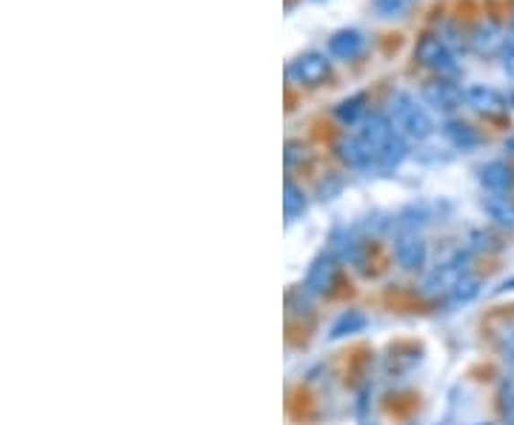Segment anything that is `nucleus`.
I'll return each instance as SVG.
<instances>
[{
	"mask_svg": "<svg viewBox=\"0 0 514 425\" xmlns=\"http://www.w3.org/2000/svg\"><path fill=\"white\" fill-rule=\"evenodd\" d=\"M354 134L361 137V143L371 154V163H375V169H380V171H395L409 157L406 137L397 134L392 120L380 112L366 115Z\"/></svg>",
	"mask_w": 514,
	"mask_h": 425,
	"instance_id": "1",
	"label": "nucleus"
},
{
	"mask_svg": "<svg viewBox=\"0 0 514 425\" xmlns=\"http://www.w3.org/2000/svg\"><path fill=\"white\" fill-rule=\"evenodd\" d=\"M388 120L406 140H429L434 134V120L426 106H420L412 94L397 91L388 103Z\"/></svg>",
	"mask_w": 514,
	"mask_h": 425,
	"instance_id": "2",
	"label": "nucleus"
},
{
	"mask_svg": "<svg viewBox=\"0 0 514 425\" xmlns=\"http://www.w3.org/2000/svg\"><path fill=\"white\" fill-rule=\"evenodd\" d=\"M414 60L420 66H426L431 72H438L440 77H455L460 72V63L451 52V46L440 35H423L414 46Z\"/></svg>",
	"mask_w": 514,
	"mask_h": 425,
	"instance_id": "3",
	"label": "nucleus"
},
{
	"mask_svg": "<svg viewBox=\"0 0 514 425\" xmlns=\"http://www.w3.org/2000/svg\"><path fill=\"white\" fill-rule=\"evenodd\" d=\"M286 77L301 89H318L332 77V60L323 52H303L286 66Z\"/></svg>",
	"mask_w": 514,
	"mask_h": 425,
	"instance_id": "4",
	"label": "nucleus"
},
{
	"mask_svg": "<svg viewBox=\"0 0 514 425\" xmlns=\"http://www.w3.org/2000/svg\"><path fill=\"white\" fill-rule=\"evenodd\" d=\"M466 257L469 255H460L457 257H451L446 263H440L438 269H431L423 280V291L429 297H451V291L457 289V282L469 274V269H466Z\"/></svg>",
	"mask_w": 514,
	"mask_h": 425,
	"instance_id": "5",
	"label": "nucleus"
},
{
	"mask_svg": "<svg viewBox=\"0 0 514 425\" xmlns=\"http://www.w3.org/2000/svg\"><path fill=\"white\" fill-rule=\"evenodd\" d=\"M423 100H426V106H431L434 112H440V115L457 112V108L466 103L463 89L451 83L449 77H434V81H429L423 86Z\"/></svg>",
	"mask_w": 514,
	"mask_h": 425,
	"instance_id": "6",
	"label": "nucleus"
},
{
	"mask_svg": "<svg viewBox=\"0 0 514 425\" xmlns=\"http://www.w3.org/2000/svg\"><path fill=\"white\" fill-rule=\"evenodd\" d=\"M395 257L406 272H420L429 260V246L414 229H403L395 238Z\"/></svg>",
	"mask_w": 514,
	"mask_h": 425,
	"instance_id": "7",
	"label": "nucleus"
},
{
	"mask_svg": "<svg viewBox=\"0 0 514 425\" xmlns=\"http://www.w3.org/2000/svg\"><path fill=\"white\" fill-rule=\"evenodd\" d=\"M335 286H337V260L332 255H318L306 272V282H303L306 294L323 297V294H332Z\"/></svg>",
	"mask_w": 514,
	"mask_h": 425,
	"instance_id": "8",
	"label": "nucleus"
},
{
	"mask_svg": "<svg viewBox=\"0 0 514 425\" xmlns=\"http://www.w3.org/2000/svg\"><path fill=\"white\" fill-rule=\"evenodd\" d=\"M509 38L503 35V29L497 26L494 21H480L472 35H469V46L472 52L480 55V57H494V55H503Z\"/></svg>",
	"mask_w": 514,
	"mask_h": 425,
	"instance_id": "9",
	"label": "nucleus"
},
{
	"mask_svg": "<svg viewBox=\"0 0 514 425\" xmlns=\"http://www.w3.org/2000/svg\"><path fill=\"white\" fill-rule=\"evenodd\" d=\"M463 98H466V106H472L475 112L486 115V117H501L509 108V100L501 91L492 89V86H483V83L463 89Z\"/></svg>",
	"mask_w": 514,
	"mask_h": 425,
	"instance_id": "10",
	"label": "nucleus"
},
{
	"mask_svg": "<svg viewBox=\"0 0 514 425\" xmlns=\"http://www.w3.org/2000/svg\"><path fill=\"white\" fill-rule=\"evenodd\" d=\"M366 52V35L361 29H340L329 38V55L340 60H354Z\"/></svg>",
	"mask_w": 514,
	"mask_h": 425,
	"instance_id": "11",
	"label": "nucleus"
},
{
	"mask_svg": "<svg viewBox=\"0 0 514 425\" xmlns=\"http://www.w3.org/2000/svg\"><path fill=\"white\" fill-rule=\"evenodd\" d=\"M480 183L489 195H511L514 188V166L506 160H494L480 169Z\"/></svg>",
	"mask_w": 514,
	"mask_h": 425,
	"instance_id": "12",
	"label": "nucleus"
},
{
	"mask_svg": "<svg viewBox=\"0 0 514 425\" xmlns=\"http://www.w3.org/2000/svg\"><path fill=\"white\" fill-rule=\"evenodd\" d=\"M335 152H337V157H340V160L346 163L349 169H357V171L375 169V163H371V154L366 152V146L361 143V137H357V134L340 137L337 146H335Z\"/></svg>",
	"mask_w": 514,
	"mask_h": 425,
	"instance_id": "13",
	"label": "nucleus"
},
{
	"mask_svg": "<svg viewBox=\"0 0 514 425\" xmlns=\"http://www.w3.org/2000/svg\"><path fill=\"white\" fill-rule=\"evenodd\" d=\"M483 212H486L497 226L514 231V197L511 195H486L483 197Z\"/></svg>",
	"mask_w": 514,
	"mask_h": 425,
	"instance_id": "14",
	"label": "nucleus"
},
{
	"mask_svg": "<svg viewBox=\"0 0 514 425\" xmlns=\"http://www.w3.org/2000/svg\"><path fill=\"white\" fill-rule=\"evenodd\" d=\"M443 134L451 146H457V149H475L480 143V134L472 123H466V120H446L443 126Z\"/></svg>",
	"mask_w": 514,
	"mask_h": 425,
	"instance_id": "15",
	"label": "nucleus"
},
{
	"mask_svg": "<svg viewBox=\"0 0 514 425\" xmlns=\"http://www.w3.org/2000/svg\"><path fill=\"white\" fill-rule=\"evenodd\" d=\"M366 115H369V112H366V94H363V91H357V94H352V98L340 100V103L335 106V117H337L343 126H361V120H363Z\"/></svg>",
	"mask_w": 514,
	"mask_h": 425,
	"instance_id": "16",
	"label": "nucleus"
},
{
	"mask_svg": "<svg viewBox=\"0 0 514 425\" xmlns=\"http://www.w3.org/2000/svg\"><path fill=\"white\" fill-rule=\"evenodd\" d=\"M283 209H286L289 223H294L298 217H303L306 209H309V200L303 195V188L294 183L292 178H286V186H283Z\"/></svg>",
	"mask_w": 514,
	"mask_h": 425,
	"instance_id": "17",
	"label": "nucleus"
},
{
	"mask_svg": "<svg viewBox=\"0 0 514 425\" xmlns=\"http://www.w3.org/2000/svg\"><path fill=\"white\" fill-rule=\"evenodd\" d=\"M366 323L369 320H366L363 311H346V314H340V317L335 320L329 337L332 340H343V337H349V334H357V332H363Z\"/></svg>",
	"mask_w": 514,
	"mask_h": 425,
	"instance_id": "18",
	"label": "nucleus"
},
{
	"mask_svg": "<svg viewBox=\"0 0 514 425\" xmlns=\"http://www.w3.org/2000/svg\"><path fill=\"white\" fill-rule=\"evenodd\" d=\"M480 286H483V282H480V277H475L472 272L469 274H466L460 282H457V289L455 291H451V297H449V300L451 303H472L475 300V297L480 294Z\"/></svg>",
	"mask_w": 514,
	"mask_h": 425,
	"instance_id": "19",
	"label": "nucleus"
},
{
	"mask_svg": "<svg viewBox=\"0 0 514 425\" xmlns=\"http://www.w3.org/2000/svg\"><path fill=\"white\" fill-rule=\"evenodd\" d=\"M371 6H375L380 18L395 21V18H403V14L414 6V0H371Z\"/></svg>",
	"mask_w": 514,
	"mask_h": 425,
	"instance_id": "20",
	"label": "nucleus"
},
{
	"mask_svg": "<svg viewBox=\"0 0 514 425\" xmlns=\"http://www.w3.org/2000/svg\"><path fill=\"white\" fill-rule=\"evenodd\" d=\"M501 400H503V420H506V425H514V380L503 383Z\"/></svg>",
	"mask_w": 514,
	"mask_h": 425,
	"instance_id": "21",
	"label": "nucleus"
},
{
	"mask_svg": "<svg viewBox=\"0 0 514 425\" xmlns=\"http://www.w3.org/2000/svg\"><path fill=\"white\" fill-rule=\"evenodd\" d=\"M497 343H501V349L506 351V357L514 363V320L506 323L501 332H497Z\"/></svg>",
	"mask_w": 514,
	"mask_h": 425,
	"instance_id": "22",
	"label": "nucleus"
},
{
	"mask_svg": "<svg viewBox=\"0 0 514 425\" xmlns=\"http://www.w3.org/2000/svg\"><path fill=\"white\" fill-rule=\"evenodd\" d=\"M309 160V149L306 146H301V143H286V166L289 169H294V166H303Z\"/></svg>",
	"mask_w": 514,
	"mask_h": 425,
	"instance_id": "23",
	"label": "nucleus"
},
{
	"mask_svg": "<svg viewBox=\"0 0 514 425\" xmlns=\"http://www.w3.org/2000/svg\"><path fill=\"white\" fill-rule=\"evenodd\" d=\"M503 69H506L509 77H514V35L509 38L506 49H503Z\"/></svg>",
	"mask_w": 514,
	"mask_h": 425,
	"instance_id": "24",
	"label": "nucleus"
},
{
	"mask_svg": "<svg viewBox=\"0 0 514 425\" xmlns=\"http://www.w3.org/2000/svg\"><path fill=\"white\" fill-rule=\"evenodd\" d=\"M511 289H514V277L503 282V286H501V291H511Z\"/></svg>",
	"mask_w": 514,
	"mask_h": 425,
	"instance_id": "25",
	"label": "nucleus"
},
{
	"mask_svg": "<svg viewBox=\"0 0 514 425\" xmlns=\"http://www.w3.org/2000/svg\"><path fill=\"white\" fill-rule=\"evenodd\" d=\"M506 149H514V137L509 140V143H506Z\"/></svg>",
	"mask_w": 514,
	"mask_h": 425,
	"instance_id": "26",
	"label": "nucleus"
},
{
	"mask_svg": "<svg viewBox=\"0 0 514 425\" xmlns=\"http://www.w3.org/2000/svg\"><path fill=\"white\" fill-rule=\"evenodd\" d=\"M511 106H514V94H511Z\"/></svg>",
	"mask_w": 514,
	"mask_h": 425,
	"instance_id": "27",
	"label": "nucleus"
}]
</instances>
